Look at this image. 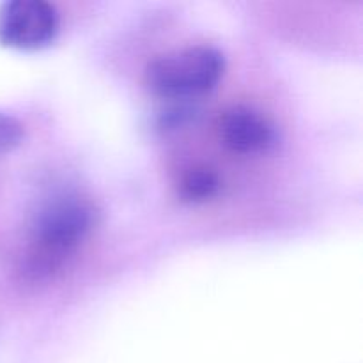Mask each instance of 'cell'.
I'll use <instances>...</instances> for the list:
<instances>
[{
  "label": "cell",
  "instance_id": "1",
  "mask_svg": "<svg viewBox=\"0 0 363 363\" xmlns=\"http://www.w3.org/2000/svg\"><path fill=\"white\" fill-rule=\"evenodd\" d=\"M99 211L91 197L66 191L50 199L30 222L25 247V272L46 279L69 264L98 227Z\"/></svg>",
  "mask_w": 363,
  "mask_h": 363
},
{
  "label": "cell",
  "instance_id": "2",
  "mask_svg": "<svg viewBox=\"0 0 363 363\" xmlns=\"http://www.w3.org/2000/svg\"><path fill=\"white\" fill-rule=\"evenodd\" d=\"M225 69V55L216 46L191 45L152 59L144 80L158 98L188 101L215 91Z\"/></svg>",
  "mask_w": 363,
  "mask_h": 363
},
{
  "label": "cell",
  "instance_id": "3",
  "mask_svg": "<svg viewBox=\"0 0 363 363\" xmlns=\"http://www.w3.org/2000/svg\"><path fill=\"white\" fill-rule=\"evenodd\" d=\"M60 14L46 0H9L0 6V45L18 52H38L53 45Z\"/></svg>",
  "mask_w": 363,
  "mask_h": 363
},
{
  "label": "cell",
  "instance_id": "4",
  "mask_svg": "<svg viewBox=\"0 0 363 363\" xmlns=\"http://www.w3.org/2000/svg\"><path fill=\"white\" fill-rule=\"evenodd\" d=\"M215 131L222 147L238 156L268 155L279 144L277 124L250 105H233L223 110Z\"/></svg>",
  "mask_w": 363,
  "mask_h": 363
},
{
  "label": "cell",
  "instance_id": "5",
  "mask_svg": "<svg viewBox=\"0 0 363 363\" xmlns=\"http://www.w3.org/2000/svg\"><path fill=\"white\" fill-rule=\"evenodd\" d=\"M177 195L190 204H206L222 191V177L213 167L194 163L179 174L176 183Z\"/></svg>",
  "mask_w": 363,
  "mask_h": 363
},
{
  "label": "cell",
  "instance_id": "6",
  "mask_svg": "<svg viewBox=\"0 0 363 363\" xmlns=\"http://www.w3.org/2000/svg\"><path fill=\"white\" fill-rule=\"evenodd\" d=\"M23 137L25 128L20 119L0 110V158L14 151L23 142Z\"/></svg>",
  "mask_w": 363,
  "mask_h": 363
}]
</instances>
